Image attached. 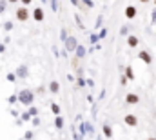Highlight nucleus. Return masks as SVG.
<instances>
[{
  "mask_svg": "<svg viewBox=\"0 0 156 140\" xmlns=\"http://www.w3.org/2000/svg\"><path fill=\"white\" fill-rule=\"evenodd\" d=\"M33 17H35V20H37V22H42V20H44V11H42L40 7H35Z\"/></svg>",
  "mask_w": 156,
  "mask_h": 140,
  "instance_id": "7",
  "label": "nucleus"
},
{
  "mask_svg": "<svg viewBox=\"0 0 156 140\" xmlns=\"http://www.w3.org/2000/svg\"><path fill=\"white\" fill-rule=\"evenodd\" d=\"M29 2H31V0H22V4H29Z\"/></svg>",
  "mask_w": 156,
  "mask_h": 140,
  "instance_id": "17",
  "label": "nucleus"
},
{
  "mask_svg": "<svg viewBox=\"0 0 156 140\" xmlns=\"http://www.w3.org/2000/svg\"><path fill=\"white\" fill-rule=\"evenodd\" d=\"M153 17H154V22H156V11H154V13H153Z\"/></svg>",
  "mask_w": 156,
  "mask_h": 140,
  "instance_id": "18",
  "label": "nucleus"
},
{
  "mask_svg": "<svg viewBox=\"0 0 156 140\" xmlns=\"http://www.w3.org/2000/svg\"><path fill=\"white\" fill-rule=\"evenodd\" d=\"M125 102H127L129 105H136L138 102H140V97H138L136 93H129V95L125 97Z\"/></svg>",
  "mask_w": 156,
  "mask_h": 140,
  "instance_id": "3",
  "label": "nucleus"
},
{
  "mask_svg": "<svg viewBox=\"0 0 156 140\" xmlns=\"http://www.w3.org/2000/svg\"><path fill=\"white\" fill-rule=\"evenodd\" d=\"M67 49H69V51H71V49H75V40H73V38H69V40H67Z\"/></svg>",
  "mask_w": 156,
  "mask_h": 140,
  "instance_id": "13",
  "label": "nucleus"
},
{
  "mask_svg": "<svg viewBox=\"0 0 156 140\" xmlns=\"http://www.w3.org/2000/svg\"><path fill=\"white\" fill-rule=\"evenodd\" d=\"M104 135H105L107 138H109V137H113V129H111V126H107V124L104 126Z\"/></svg>",
  "mask_w": 156,
  "mask_h": 140,
  "instance_id": "10",
  "label": "nucleus"
},
{
  "mask_svg": "<svg viewBox=\"0 0 156 140\" xmlns=\"http://www.w3.org/2000/svg\"><path fill=\"white\" fill-rule=\"evenodd\" d=\"M9 2H18V0H9Z\"/></svg>",
  "mask_w": 156,
  "mask_h": 140,
  "instance_id": "20",
  "label": "nucleus"
},
{
  "mask_svg": "<svg viewBox=\"0 0 156 140\" xmlns=\"http://www.w3.org/2000/svg\"><path fill=\"white\" fill-rule=\"evenodd\" d=\"M123 120H125V124H127V126H131V127H136V126H138V118H136L134 115H125V118H123Z\"/></svg>",
  "mask_w": 156,
  "mask_h": 140,
  "instance_id": "4",
  "label": "nucleus"
},
{
  "mask_svg": "<svg viewBox=\"0 0 156 140\" xmlns=\"http://www.w3.org/2000/svg\"><path fill=\"white\" fill-rule=\"evenodd\" d=\"M20 102H24V104H31L33 102V93L31 91H20Z\"/></svg>",
  "mask_w": 156,
  "mask_h": 140,
  "instance_id": "1",
  "label": "nucleus"
},
{
  "mask_svg": "<svg viewBox=\"0 0 156 140\" xmlns=\"http://www.w3.org/2000/svg\"><path fill=\"white\" fill-rule=\"evenodd\" d=\"M26 73H27L26 68H18V75H26Z\"/></svg>",
  "mask_w": 156,
  "mask_h": 140,
  "instance_id": "15",
  "label": "nucleus"
},
{
  "mask_svg": "<svg viewBox=\"0 0 156 140\" xmlns=\"http://www.w3.org/2000/svg\"><path fill=\"white\" fill-rule=\"evenodd\" d=\"M55 126H56L58 129H62V127H64V118H62V116H56V118H55Z\"/></svg>",
  "mask_w": 156,
  "mask_h": 140,
  "instance_id": "9",
  "label": "nucleus"
},
{
  "mask_svg": "<svg viewBox=\"0 0 156 140\" xmlns=\"http://www.w3.org/2000/svg\"><path fill=\"white\" fill-rule=\"evenodd\" d=\"M125 76H127V78H134V73H133L131 68H127V69H125Z\"/></svg>",
  "mask_w": 156,
  "mask_h": 140,
  "instance_id": "12",
  "label": "nucleus"
},
{
  "mask_svg": "<svg viewBox=\"0 0 156 140\" xmlns=\"http://www.w3.org/2000/svg\"><path fill=\"white\" fill-rule=\"evenodd\" d=\"M138 58L144 60L145 64H151V62H153V58H151V55H149L147 51H140V53H138Z\"/></svg>",
  "mask_w": 156,
  "mask_h": 140,
  "instance_id": "5",
  "label": "nucleus"
},
{
  "mask_svg": "<svg viewBox=\"0 0 156 140\" xmlns=\"http://www.w3.org/2000/svg\"><path fill=\"white\" fill-rule=\"evenodd\" d=\"M134 17H136V7L134 6L125 7V18H134Z\"/></svg>",
  "mask_w": 156,
  "mask_h": 140,
  "instance_id": "6",
  "label": "nucleus"
},
{
  "mask_svg": "<svg viewBox=\"0 0 156 140\" xmlns=\"http://www.w3.org/2000/svg\"><path fill=\"white\" fill-rule=\"evenodd\" d=\"M127 46H129V47H136V46H138V38H136L134 35L129 36V40H127Z\"/></svg>",
  "mask_w": 156,
  "mask_h": 140,
  "instance_id": "8",
  "label": "nucleus"
},
{
  "mask_svg": "<svg viewBox=\"0 0 156 140\" xmlns=\"http://www.w3.org/2000/svg\"><path fill=\"white\" fill-rule=\"evenodd\" d=\"M154 4H156V0H154Z\"/></svg>",
  "mask_w": 156,
  "mask_h": 140,
  "instance_id": "22",
  "label": "nucleus"
},
{
  "mask_svg": "<svg viewBox=\"0 0 156 140\" xmlns=\"http://www.w3.org/2000/svg\"><path fill=\"white\" fill-rule=\"evenodd\" d=\"M147 140H156V138H147Z\"/></svg>",
  "mask_w": 156,
  "mask_h": 140,
  "instance_id": "21",
  "label": "nucleus"
},
{
  "mask_svg": "<svg viewBox=\"0 0 156 140\" xmlns=\"http://www.w3.org/2000/svg\"><path fill=\"white\" fill-rule=\"evenodd\" d=\"M16 18H18V20H22V22H26V20L29 18V11H27L26 7H20V9H16Z\"/></svg>",
  "mask_w": 156,
  "mask_h": 140,
  "instance_id": "2",
  "label": "nucleus"
},
{
  "mask_svg": "<svg viewBox=\"0 0 156 140\" xmlns=\"http://www.w3.org/2000/svg\"><path fill=\"white\" fill-rule=\"evenodd\" d=\"M49 89H51V93H58V89H60V86H58V82H51V86H49Z\"/></svg>",
  "mask_w": 156,
  "mask_h": 140,
  "instance_id": "11",
  "label": "nucleus"
},
{
  "mask_svg": "<svg viewBox=\"0 0 156 140\" xmlns=\"http://www.w3.org/2000/svg\"><path fill=\"white\" fill-rule=\"evenodd\" d=\"M140 2H144V4H145V2H149V0H140Z\"/></svg>",
  "mask_w": 156,
  "mask_h": 140,
  "instance_id": "19",
  "label": "nucleus"
},
{
  "mask_svg": "<svg viewBox=\"0 0 156 140\" xmlns=\"http://www.w3.org/2000/svg\"><path fill=\"white\" fill-rule=\"evenodd\" d=\"M2 9H4V0H0V13H2Z\"/></svg>",
  "mask_w": 156,
  "mask_h": 140,
  "instance_id": "16",
  "label": "nucleus"
},
{
  "mask_svg": "<svg viewBox=\"0 0 156 140\" xmlns=\"http://www.w3.org/2000/svg\"><path fill=\"white\" fill-rule=\"evenodd\" d=\"M51 109H53V113H56V115L60 113V107H58L56 104H53V105H51Z\"/></svg>",
  "mask_w": 156,
  "mask_h": 140,
  "instance_id": "14",
  "label": "nucleus"
}]
</instances>
